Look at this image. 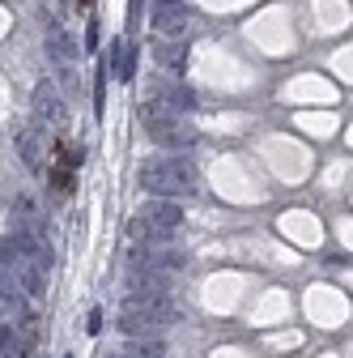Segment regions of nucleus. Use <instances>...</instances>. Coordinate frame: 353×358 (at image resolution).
<instances>
[{
    "label": "nucleus",
    "mask_w": 353,
    "mask_h": 358,
    "mask_svg": "<svg viewBox=\"0 0 353 358\" xmlns=\"http://www.w3.org/2000/svg\"><path fill=\"white\" fill-rule=\"evenodd\" d=\"M47 56H52L56 69H64V73H68V64H73V56H77L73 38L64 34V26H60L56 17H47Z\"/></svg>",
    "instance_id": "8"
},
{
    "label": "nucleus",
    "mask_w": 353,
    "mask_h": 358,
    "mask_svg": "<svg viewBox=\"0 0 353 358\" xmlns=\"http://www.w3.org/2000/svg\"><path fill=\"white\" fill-rule=\"evenodd\" d=\"M111 69H115V77H119V81H128V77H132V69H137V60H132V52H128V43H123V38H115V43H111Z\"/></svg>",
    "instance_id": "15"
},
{
    "label": "nucleus",
    "mask_w": 353,
    "mask_h": 358,
    "mask_svg": "<svg viewBox=\"0 0 353 358\" xmlns=\"http://www.w3.org/2000/svg\"><path fill=\"white\" fill-rule=\"evenodd\" d=\"M128 294H170V273L153 264H132L128 268Z\"/></svg>",
    "instance_id": "7"
},
{
    "label": "nucleus",
    "mask_w": 353,
    "mask_h": 358,
    "mask_svg": "<svg viewBox=\"0 0 353 358\" xmlns=\"http://www.w3.org/2000/svg\"><path fill=\"white\" fill-rule=\"evenodd\" d=\"M137 9H141V0H132V17H137Z\"/></svg>",
    "instance_id": "17"
},
{
    "label": "nucleus",
    "mask_w": 353,
    "mask_h": 358,
    "mask_svg": "<svg viewBox=\"0 0 353 358\" xmlns=\"http://www.w3.org/2000/svg\"><path fill=\"white\" fill-rule=\"evenodd\" d=\"M34 320H22V324H5V333H0V354L5 358H34Z\"/></svg>",
    "instance_id": "6"
},
{
    "label": "nucleus",
    "mask_w": 353,
    "mask_h": 358,
    "mask_svg": "<svg viewBox=\"0 0 353 358\" xmlns=\"http://www.w3.org/2000/svg\"><path fill=\"white\" fill-rule=\"evenodd\" d=\"M30 107H34V115H38V120H64V103H60V94H56V85H52V81L34 85Z\"/></svg>",
    "instance_id": "9"
},
{
    "label": "nucleus",
    "mask_w": 353,
    "mask_h": 358,
    "mask_svg": "<svg viewBox=\"0 0 353 358\" xmlns=\"http://www.w3.org/2000/svg\"><path fill=\"white\" fill-rule=\"evenodd\" d=\"M183 227V205H174L170 196H153L137 209V222H132V231L141 239H153V243H166L174 231Z\"/></svg>",
    "instance_id": "2"
},
{
    "label": "nucleus",
    "mask_w": 353,
    "mask_h": 358,
    "mask_svg": "<svg viewBox=\"0 0 353 358\" xmlns=\"http://www.w3.org/2000/svg\"><path fill=\"white\" fill-rule=\"evenodd\" d=\"M188 5L183 0H158L153 5V13H149V22H153V30L158 34H166V38H179L183 30H188Z\"/></svg>",
    "instance_id": "5"
},
{
    "label": "nucleus",
    "mask_w": 353,
    "mask_h": 358,
    "mask_svg": "<svg viewBox=\"0 0 353 358\" xmlns=\"http://www.w3.org/2000/svg\"><path fill=\"white\" fill-rule=\"evenodd\" d=\"M123 358H166V341H158V337H132L128 345H123Z\"/></svg>",
    "instance_id": "13"
},
{
    "label": "nucleus",
    "mask_w": 353,
    "mask_h": 358,
    "mask_svg": "<svg viewBox=\"0 0 353 358\" xmlns=\"http://www.w3.org/2000/svg\"><path fill=\"white\" fill-rule=\"evenodd\" d=\"M137 184L141 192H153V196H179V192H196L200 175L188 158H158L137 171Z\"/></svg>",
    "instance_id": "1"
},
{
    "label": "nucleus",
    "mask_w": 353,
    "mask_h": 358,
    "mask_svg": "<svg viewBox=\"0 0 353 358\" xmlns=\"http://www.w3.org/2000/svg\"><path fill=\"white\" fill-rule=\"evenodd\" d=\"M145 132H149V141L162 145V150H188V145H196V128L179 111H149L145 115Z\"/></svg>",
    "instance_id": "3"
},
{
    "label": "nucleus",
    "mask_w": 353,
    "mask_h": 358,
    "mask_svg": "<svg viewBox=\"0 0 353 358\" xmlns=\"http://www.w3.org/2000/svg\"><path fill=\"white\" fill-rule=\"evenodd\" d=\"M0 303L13 307V311H22V307H26V286L17 282V273H13L5 260H0Z\"/></svg>",
    "instance_id": "10"
},
{
    "label": "nucleus",
    "mask_w": 353,
    "mask_h": 358,
    "mask_svg": "<svg viewBox=\"0 0 353 358\" xmlns=\"http://www.w3.org/2000/svg\"><path fill=\"white\" fill-rule=\"evenodd\" d=\"M153 60H158L166 73H183V69H188V43H158V48H153Z\"/></svg>",
    "instance_id": "11"
},
{
    "label": "nucleus",
    "mask_w": 353,
    "mask_h": 358,
    "mask_svg": "<svg viewBox=\"0 0 353 358\" xmlns=\"http://www.w3.org/2000/svg\"><path fill=\"white\" fill-rule=\"evenodd\" d=\"M192 90L188 85H174V81H153L149 85V107H145V115L149 111H192Z\"/></svg>",
    "instance_id": "4"
},
{
    "label": "nucleus",
    "mask_w": 353,
    "mask_h": 358,
    "mask_svg": "<svg viewBox=\"0 0 353 358\" xmlns=\"http://www.w3.org/2000/svg\"><path fill=\"white\" fill-rule=\"evenodd\" d=\"M17 145H22V158L30 171H43V145H38V132L34 128H22L17 132Z\"/></svg>",
    "instance_id": "14"
},
{
    "label": "nucleus",
    "mask_w": 353,
    "mask_h": 358,
    "mask_svg": "<svg viewBox=\"0 0 353 358\" xmlns=\"http://www.w3.org/2000/svg\"><path fill=\"white\" fill-rule=\"evenodd\" d=\"M85 333H103V311L98 307L90 311V329H85Z\"/></svg>",
    "instance_id": "16"
},
{
    "label": "nucleus",
    "mask_w": 353,
    "mask_h": 358,
    "mask_svg": "<svg viewBox=\"0 0 353 358\" xmlns=\"http://www.w3.org/2000/svg\"><path fill=\"white\" fill-rule=\"evenodd\" d=\"M137 264H153V268H166V273H179L183 268V252H174V248H149L137 256Z\"/></svg>",
    "instance_id": "12"
}]
</instances>
